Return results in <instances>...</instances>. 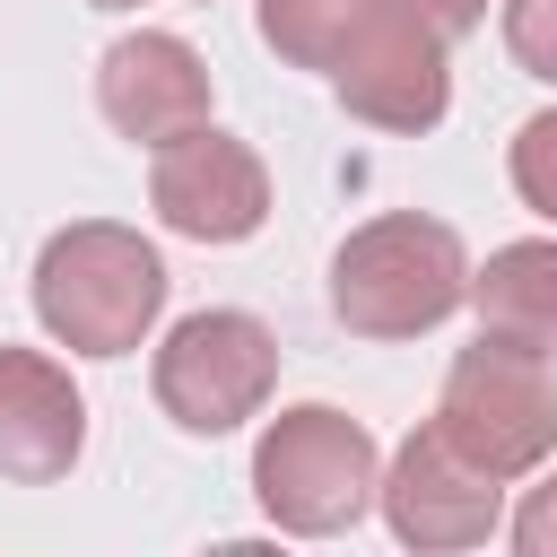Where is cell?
Returning <instances> with one entry per match:
<instances>
[{
	"instance_id": "6da1fadb",
	"label": "cell",
	"mask_w": 557,
	"mask_h": 557,
	"mask_svg": "<svg viewBox=\"0 0 557 557\" xmlns=\"http://www.w3.org/2000/svg\"><path fill=\"white\" fill-rule=\"evenodd\" d=\"M165 313V252L139 226L70 218L35 252V322L70 357H131Z\"/></svg>"
},
{
	"instance_id": "9c48e42d",
	"label": "cell",
	"mask_w": 557,
	"mask_h": 557,
	"mask_svg": "<svg viewBox=\"0 0 557 557\" xmlns=\"http://www.w3.org/2000/svg\"><path fill=\"white\" fill-rule=\"evenodd\" d=\"M96 113L131 148H165V139H183V131L209 122V61L183 35H165V26L113 35L96 52Z\"/></svg>"
},
{
	"instance_id": "8fae6325",
	"label": "cell",
	"mask_w": 557,
	"mask_h": 557,
	"mask_svg": "<svg viewBox=\"0 0 557 557\" xmlns=\"http://www.w3.org/2000/svg\"><path fill=\"white\" fill-rule=\"evenodd\" d=\"M470 313H479L487 339H513L531 357H557V244L548 235L496 244L470 270Z\"/></svg>"
},
{
	"instance_id": "8992f818",
	"label": "cell",
	"mask_w": 557,
	"mask_h": 557,
	"mask_svg": "<svg viewBox=\"0 0 557 557\" xmlns=\"http://www.w3.org/2000/svg\"><path fill=\"white\" fill-rule=\"evenodd\" d=\"M331 87H339V104H348L366 131L418 139V131H435V122L453 113V44H444L435 26H418L409 9L374 0V17L357 26V44L339 52Z\"/></svg>"
},
{
	"instance_id": "30bf717a",
	"label": "cell",
	"mask_w": 557,
	"mask_h": 557,
	"mask_svg": "<svg viewBox=\"0 0 557 557\" xmlns=\"http://www.w3.org/2000/svg\"><path fill=\"white\" fill-rule=\"evenodd\" d=\"M87 453V400L61 357L9 348L0 339V479L9 487H52Z\"/></svg>"
},
{
	"instance_id": "277c9868",
	"label": "cell",
	"mask_w": 557,
	"mask_h": 557,
	"mask_svg": "<svg viewBox=\"0 0 557 557\" xmlns=\"http://www.w3.org/2000/svg\"><path fill=\"white\" fill-rule=\"evenodd\" d=\"M435 426L487 470V479H531L557 453V357H531L513 339H470L435 392Z\"/></svg>"
},
{
	"instance_id": "e0dca14e",
	"label": "cell",
	"mask_w": 557,
	"mask_h": 557,
	"mask_svg": "<svg viewBox=\"0 0 557 557\" xmlns=\"http://www.w3.org/2000/svg\"><path fill=\"white\" fill-rule=\"evenodd\" d=\"M87 9H139V0H87Z\"/></svg>"
},
{
	"instance_id": "52a82bcc",
	"label": "cell",
	"mask_w": 557,
	"mask_h": 557,
	"mask_svg": "<svg viewBox=\"0 0 557 557\" xmlns=\"http://www.w3.org/2000/svg\"><path fill=\"white\" fill-rule=\"evenodd\" d=\"M383 522L400 548H479L496 540L505 522V479H487L435 418L418 435H400V453L383 461V487H374Z\"/></svg>"
},
{
	"instance_id": "5b68a950",
	"label": "cell",
	"mask_w": 557,
	"mask_h": 557,
	"mask_svg": "<svg viewBox=\"0 0 557 557\" xmlns=\"http://www.w3.org/2000/svg\"><path fill=\"white\" fill-rule=\"evenodd\" d=\"M148 392H157V409H165L183 435H235V426L261 418L270 392H278V339H270L261 313H235V305L183 313V322L157 339Z\"/></svg>"
},
{
	"instance_id": "ba28073f",
	"label": "cell",
	"mask_w": 557,
	"mask_h": 557,
	"mask_svg": "<svg viewBox=\"0 0 557 557\" xmlns=\"http://www.w3.org/2000/svg\"><path fill=\"white\" fill-rule=\"evenodd\" d=\"M148 157H157L148 165V209L183 244H244V235H261V218H270V165L235 131L200 122V131L148 148Z\"/></svg>"
},
{
	"instance_id": "9a60e30c",
	"label": "cell",
	"mask_w": 557,
	"mask_h": 557,
	"mask_svg": "<svg viewBox=\"0 0 557 557\" xmlns=\"http://www.w3.org/2000/svg\"><path fill=\"white\" fill-rule=\"evenodd\" d=\"M505 531H513L522 557H557V470H548V461H540V479L522 487V505H513Z\"/></svg>"
},
{
	"instance_id": "7c38bea8",
	"label": "cell",
	"mask_w": 557,
	"mask_h": 557,
	"mask_svg": "<svg viewBox=\"0 0 557 557\" xmlns=\"http://www.w3.org/2000/svg\"><path fill=\"white\" fill-rule=\"evenodd\" d=\"M366 17H374V0H261V44L287 70H339V52L357 44Z\"/></svg>"
},
{
	"instance_id": "7a4b0ae2",
	"label": "cell",
	"mask_w": 557,
	"mask_h": 557,
	"mask_svg": "<svg viewBox=\"0 0 557 557\" xmlns=\"http://www.w3.org/2000/svg\"><path fill=\"white\" fill-rule=\"evenodd\" d=\"M470 305V252L444 218L392 209L331 252V313L357 339H418Z\"/></svg>"
},
{
	"instance_id": "4fadbf2b",
	"label": "cell",
	"mask_w": 557,
	"mask_h": 557,
	"mask_svg": "<svg viewBox=\"0 0 557 557\" xmlns=\"http://www.w3.org/2000/svg\"><path fill=\"white\" fill-rule=\"evenodd\" d=\"M505 174H513L522 209L557 226V104H548V113H531V122L513 131V148H505Z\"/></svg>"
},
{
	"instance_id": "3957f363",
	"label": "cell",
	"mask_w": 557,
	"mask_h": 557,
	"mask_svg": "<svg viewBox=\"0 0 557 557\" xmlns=\"http://www.w3.org/2000/svg\"><path fill=\"white\" fill-rule=\"evenodd\" d=\"M374 487H383V453H374V435H366L348 409H331V400L278 409V418L261 426V444H252V496H261V513H270L287 540H331V531L366 522Z\"/></svg>"
},
{
	"instance_id": "5bb4252c",
	"label": "cell",
	"mask_w": 557,
	"mask_h": 557,
	"mask_svg": "<svg viewBox=\"0 0 557 557\" xmlns=\"http://www.w3.org/2000/svg\"><path fill=\"white\" fill-rule=\"evenodd\" d=\"M505 52L557 87V0H505Z\"/></svg>"
},
{
	"instance_id": "2e32d148",
	"label": "cell",
	"mask_w": 557,
	"mask_h": 557,
	"mask_svg": "<svg viewBox=\"0 0 557 557\" xmlns=\"http://www.w3.org/2000/svg\"><path fill=\"white\" fill-rule=\"evenodd\" d=\"M392 9H409L418 26H435L444 44H461L470 26H487V0H392Z\"/></svg>"
}]
</instances>
